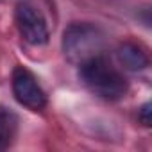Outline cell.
<instances>
[{
	"label": "cell",
	"instance_id": "6da1fadb",
	"mask_svg": "<svg viewBox=\"0 0 152 152\" xmlns=\"http://www.w3.org/2000/svg\"><path fill=\"white\" fill-rule=\"evenodd\" d=\"M79 75L84 86L104 100H120L127 93L125 77L102 54L81 63Z\"/></svg>",
	"mask_w": 152,
	"mask_h": 152
},
{
	"label": "cell",
	"instance_id": "7a4b0ae2",
	"mask_svg": "<svg viewBox=\"0 0 152 152\" xmlns=\"http://www.w3.org/2000/svg\"><path fill=\"white\" fill-rule=\"evenodd\" d=\"M104 38L100 31L90 23H72L63 36V50L70 63L81 64L90 57L100 56Z\"/></svg>",
	"mask_w": 152,
	"mask_h": 152
},
{
	"label": "cell",
	"instance_id": "3957f363",
	"mask_svg": "<svg viewBox=\"0 0 152 152\" xmlns=\"http://www.w3.org/2000/svg\"><path fill=\"white\" fill-rule=\"evenodd\" d=\"M13 95L15 99L31 111H39L47 106V95L38 84L36 77L23 66L15 68L13 72Z\"/></svg>",
	"mask_w": 152,
	"mask_h": 152
},
{
	"label": "cell",
	"instance_id": "277c9868",
	"mask_svg": "<svg viewBox=\"0 0 152 152\" xmlns=\"http://www.w3.org/2000/svg\"><path fill=\"white\" fill-rule=\"evenodd\" d=\"M16 27L22 38L31 45H45L48 41V27L41 13L31 4H20L15 13Z\"/></svg>",
	"mask_w": 152,
	"mask_h": 152
},
{
	"label": "cell",
	"instance_id": "5b68a950",
	"mask_svg": "<svg viewBox=\"0 0 152 152\" xmlns=\"http://www.w3.org/2000/svg\"><path fill=\"white\" fill-rule=\"evenodd\" d=\"M116 56H118V61L120 64L125 68V70H131V72H138V70H143L147 64H148V57L147 54L143 52L141 47H138L136 43H122L116 50Z\"/></svg>",
	"mask_w": 152,
	"mask_h": 152
},
{
	"label": "cell",
	"instance_id": "8992f818",
	"mask_svg": "<svg viewBox=\"0 0 152 152\" xmlns=\"http://www.w3.org/2000/svg\"><path fill=\"white\" fill-rule=\"evenodd\" d=\"M18 129V118L15 113L7 109H0V150L9 148L16 136Z\"/></svg>",
	"mask_w": 152,
	"mask_h": 152
},
{
	"label": "cell",
	"instance_id": "52a82bcc",
	"mask_svg": "<svg viewBox=\"0 0 152 152\" xmlns=\"http://www.w3.org/2000/svg\"><path fill=\"white\" fill-rule=\"evenodd\" d=\"M140 120L143 122L145 127L150 125V104H145V106L141 107V111H140Z\"/></svg>",
	"mask_w": 152,
	"mask_h": 152
}]
</instances>
